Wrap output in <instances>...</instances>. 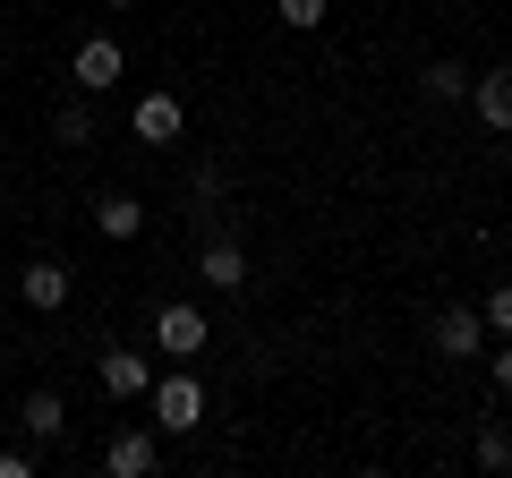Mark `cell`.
<instances>
[{
	"mask_svg": "<svg viewBox=\"0 0 512 478\" xmlns=\"http://www.w3.org/2000/svg\"><path fill=\"white\" fill-rule=\"evenodd\" d=\"M0 478H35V453H18V444H9V453H0Z\"/></svg>",
	"mask_w": 512,
	"mask_h": 478,
	"instance_id": "ac0fdd59",
	"label": "cell"
},
{
	"mask_svg": "<svg viewBox=\"0 0 512 478\" xmlns=\"http://www.w3.org/2000/svg\"><path fill=\"white\" fill-rule=\"evenodd\" d=\"M94 376H103L111 402H137V393L154 385V359H146V350H103V359H94Z\"/></svg>",
	"mask_w": 512,
	"mask_h": 478,
	"instance_id": "277c9868",
	"label": "cell"
},
{
	"mask_svg": "<svg viewBox=\"0 0 512 478\" xmlns=\"http://www.w3.org/2000/svg\"><path fill=\"white\" fill-rule=\"evenodd\" d=\"M197 274L214 282V291H248V248H239V239H205V248H197Z\"/></svg>",
	"mask_w": 512,
	"mask_h": 478,
	"instance_id": "52a82bcc",
	"label": "cell"
},
{
	"mask_svg": "<svg viewBox=\"0 0 512 478\" xmlns=\"http://www.w3.org/2000/svg\"><path fill=\"white\" fill-rule=\"evenodd\" d=\"M94 231H103V239H137V231H146V205H137V197H103V205H94Z\"/></svg>",
	"mask_w": 512,
	"mask_h": 478,
	"instance_id": "7c38bea8",
	"label": "cell"
},
{
	"mask_svg": "<svg viewBox=\"0 0 512 478\" xmlns=\"http://www.w3.org/2000/svg\"><path fill=\"white\" fill-rule=\"evenodd\" d=\"M103 9H128V0H103Z\"/></svg>",
	"mask_w": 512,
	"mask_h": 478,
	"instance_id": "ffe728a7",
	"label": "cell"
},
{
	"mask_svg": "<svg viewBox=\"0 0 512 478\" xmlns=\"http://www.w3.org/2000/svg\"><path fill=\"white\" fill-rule=\"evenodd\" d=\"M470 111L487 120V129H512V69H487V77H470Z\"/></svg>",
	"mask_w": 512,
	"mask_h": 478,
	"instance_id": "30bf717a",
	"label": "cell"
},
{
	"mask_svg": "<svg viewBox=\"0 0 512 478\" xmlns=\"http://www.w3.org/2000/svg\"><path fill=\"white\" fill-rule=\"evenodd\" d=\"M205 333H214V325H205L197 299H171V308H154V350H163V359H197Z\"/></svg>",
	"mask_w": 512,
	"mask_h": 478,
	"instance_id": "6da1fadb",
	"label": "cell"
},
{
	"mask_svg": "<svg viewBox=\"0 0 512 478\" xmlns=\"http://www.w3.org/2000/svg\"><path fill=\"white\" fill-rule=\"evenodd\" d=\"M478 461H487V470H512V436L504 427H478Z\"/></svg>",
	"mask_w": 512,
	"mask_h": 478,
	"instance_id": "2e32d148",
	"label": "cell"
},
{
	"mask_svg": "<svg viewBox=\"0 0 512 478\" xmlns=\"http://www.w3.org/2000/svg\"><path fill=\"white\" fill-rule=\"evenodd\" d=\"M103 470L111 478H146L154 470V436H146V427H120V436L103 444Z\"/></svg>",
	"mask_w": 512,
	"mask_h": 478,
	"instance_id": "9c48e42d",
	"label": "cell"
},
{
	"mask_svg": "<svg viewBox=\"0 0 512 478\" xmlns=\"http://www.w3.org/2000/svg\"><path fill=\"white\" fill-rule=\"evenodd\" d=\"M495 385H504V393H512V342H504V350H495Z\"/></svg>",
	"mask_w": 512,
	"mask_h": 478,
	"instance_id": "d6986e66",
	"label": "cell"
},
{
	"mask_svg": "<svg viewBox=\"0 0 512 478\" xmlns=\"http://www.w3.org/2000/svg\"><path fill=\"white\" fill-rule=\"evenodd\" d=\"M274 9H282V26H291V35H308V26H325L333 0H274Z\"/></svg>",
	"mask_w": 512,
	"mask_h": 478,
	"instance_id": "9a60e30c",
	"label": "cell"
},
{
	"mask_svg": "<svg viewBox=\"0 0 512 478\" xmlns=\"http://www.w3.org/2000/svg\"><path fill=\"white\" fill-rule=\"evenodd\" d=\"M146 393H154V427H163V436L205 427V385L197 376H163V385H146Z\"/></svg>",
	"mask_w": 512,
	"mask_h": 478,
	"instance_id": "7a4b0ae2",
	"label": "cell"
},
{
	"mask_svg": "<svg viewBox=\"0 0 512 478\" xmlns=\"http://www.w3.org/2000/svg\"><path fill=\"white\" fill-rule=\"evenodd\" d=\"M478 316H487V333H495V342H512V282H495V291L478 299Z\"/></svg>",
	"mask_w": 512,
	"mask_h": 478,
	"instance_id": "5bb4252c",
	"label": "cell"
},
{
	"mask_svg": "<svg viewBox=\"0 0 512 478\" xmlns=\"http://www.w3.org/2000/svg\"><path fill=\"white\" fill-rule=\"evenodd\" d=\"M18 299H26V308H43V316H52V308H69V265L35 257V265L18 274Z\"/></svg>",
	"mask_w": 512,
	"mask_h": 478,
	"instance_id": "ba28073f",
	"label": "cell"
},
{
	"mask_svg": "<svg viewBox=\"0 0 512 478\" xmlns=\"http://www.w3.org/2000/svg\"><path fill=\"white\" fill-rule=\"evenodd\" d=\"M18 427H26L35 444H60V427H69V410H60V393H26V402H18Z\"/></svg>",
	"mask_w": 512,
	"mask_h": 478,
	"instance_id": "8fae6325",
	"label": "cell"
},
{
	"mask_svg": "<svg viewBox=\"0 0 512 478\" xmlns=\"http://www.w3.org/2000/svg\"><path fill=\"white\" fill-rule=\"evenodd\" d=\"M128 129L146 137V146H180V129H188V111H180V94H146V103L128 111Z\"/></svg>",
	"mask_w": 512,
	"mask_h": 478,
	"instance_id": "5b68a950",
	"label": "cell"
},
{
	"mask_svg": "<svg viewBox=\"0 0 512 478\" xmlns=\"http://www.w3.org/2000/svg\"><path fill=\"white\" fill-rule=\"evenodd\" d=\"M427 103H470V69H461V60H427Z\"/></svg>",
	"mask_w": 512,
	"mask_h": 478,
	"instance_id": "4fadbf2b",
	"label": "cell"
},
{
	"mask_svg": "<svg viewBox=\"0 0 512 478\" xmlns=\"http://www.w3.org/2000/svg\"><path fill=\"white\" fill-rule=\"evenodd\" d=\"M69 77H77L86 94L120 86V43H111V35H86V43H77V60H69Z\"/></svg>",
	"mask_w": 512,
	"mask_h": 478,
	"instance_id": "8992f818",
	"label": "cell"
},
{
	"mask_svg": "<svg viewBox=\"0 0 512 478\" xmlns=\"http://www.w3.org/2000/svg\"><path fill=\"white\" fill-rule=\"evenodd\" d=\"M52 129H60V146H94V120H86V111H77V103H69V111H60Z\"/></svg>",
	"mask_w": 512,
	"mask_h": 478,
	"instance_id": "e0dca14e",
	"label": "cell"
},
{
	"mask_svg": "<svg viewBox=\"0 0 512 478\" xmlns=\"http://www.w3.org/2000/svg\"><path fill=\"white\" fill-rule=\"evenodd\" d=\"M427 342H436V359H478V350H487V316L478 308H436Z\"/></svg>",
	"mask_w": 512,
	"mask_h": 478,
	"instance_id": "3957f363",
	"label": "cell"
}]
</instances>
